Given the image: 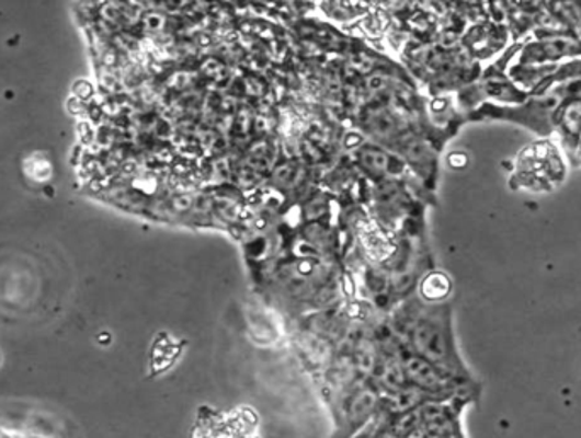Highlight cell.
<instances>
[{
    "label": "cell",
    "instance_id": "3",
    "mask_svg": "<svg viewBox=\"0 0 581 438\" xmlns=\"http://www.w3.org/2000/svg\"><path fill=\"white\" fill-rule=\"evenodd\" d=\"M405 374L420 390L435 391V393L449 390L451 382L446 372L423 357H408Z\"/></svg>",
    "mask_w": 581,
    "mask_h": 438
},
{
    "label": "cell",
    "instance_id": "1",
    "mask_svg": "<svg viewBox=\"0 0 581 438\" xmlns=\"http://www.w3.org/2000/svg\"><path fill=\"white\" fill-rule=\"evenodd\" d=\"M413 344L419 348L423 359L434 364L446 374H463L460 360L457 359L451 333L449 318L435 313L423 316L413 328Z\"/></svg>",
    "mask_w": 581,
    "mask_h": 438
},
{
    "label": "cell",
    "instance_id": "2",
    "mask_svg": "<svg viewBox=\"0 0 581 438\" xmlns=\"http://www.w3.org/2000/svg\"><path fill=\"white\" fill-rule=\"evenodd\" d=\"M565 175V163H562L559 151L549 141H540L533 147L525 148L519 159L517 178L528 184H555Z\"/></svg>",
    "mask_w": 581,
    "mask_h": 438
},
{
    "label": "cell",
    "instance_id": "4",
    "mask_svg": "<svg viewBox=\"0 0 581 438\" xmlns=\"http://www.w3.org/2000/svg\"><path fill=\"white\" fill-rule=\"evenodd\" d=\"M423 289H425L423 292H425V296H429V299L437 301V299L444 298L449 292V280H447L446 276H442V274H434V276L425 280Z\"/></svg>",
    "mask_w": 581,
    "mask_h": 438
},
{
    "label": "cell",
    "instance_id": "5",
    "mask_svg": "<svg viewBox=\"0 0 581 438\" xmlns=\"http://www.w3.org/2000/svg\"><path fill=\"white\" fill-rule=\"evenodd\" d=\"M378 438H392V437H389V435H381V437H378Z\"/></svg>",
    "mask_w": 581,
    "mask_h": 438
}]
</instances>
